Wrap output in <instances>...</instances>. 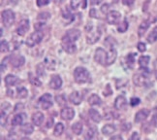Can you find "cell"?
<instances>
[{"instance_id": "6da1fadb", "label": "cell", "mask_w": 157, "mask_h": 140, "mask_svg": "<svg viewBox=\"0 0 157 140\" xmlns=\"http://www.w3.org/2000/svg\"><path fill=\"white\" fill-rule=\"evenodd\" d=\"M74 79L78 84H86L91 80L88 70L82 66H78L74 70Z\"/></svg>"}, {"instance_id": "7a4b0ae2", "label": "cell", "mask_w": 157, "mask_h": 140, "mask_svg": "<svg viewBox=\"0 0 157 140\" xmlns=\"http://www.w3.org/2000/svg\"><path fill=\"white\" fill-rule=\"evenodd\" d=\"M141 70H143V72H139L136 73V74L133 76V82L138 87H143V86H147L148 83V69H143L141 68Z\"/></svg>"}, {"instance_id": "3957f363", "label": "cell", "mask_w": 157, "mask_h": 140, "mask_svg": "<svg viewBox=\"0 0 157 140\" xmlns=\"http://www.w3.org/2000/svg\"><path fill=\"white\" fill-rule=\"evenodd\" d=\"M101 37V31L99 28H94L90 26V29L87 30L86 33V42L87 44H95L96 42H98Z\"/></svg>"}, {"instance_id": "277c9868", "label": "cell", "mask_w": 157, "mask_h": 140, "mask_svg": "<svg viewBox=\"0 0 157 140\" xmlns=\"http://www.w3.org/2000/svg\"><path fill=\"white\" fill-rule=\"evenodd\" d=\"M43 37H44V34L42 31H35L28 36L25 43L28 47H34L36 45H38L40 42L43 40Z\"/></svg>"}, {"instance_id": "5b68a950", "label": "cell", "mask_w": 157, "mask_h": 140, "mask_svg": "<svg viewBox=\"0 0 157 140\" xmlns=\"http://www.w3.org/2000/svg\"><path fill=\"white\" fill-rule=\"evenodd\" d=\"M2 22L5 27H10L15 22V13L12 10H5L2 12Z\"/></svg>"}, {"instance_id": "8992f818", "label": "cell", "mask_w": 157, "mask_h": 140, "mask_svg": "<svg viewBox=\"0 0 157 140\" xmlns=\"http://www.w3.org/2000/svg\"><path fill=\"white\" fill-rule=\"evenodd\" d=\"M107 58H108V53H106V51L104 50V49L98 48L97 50L95 51L94 59H95V62H97V63L106 66V64H107Z\"/></svg>"}, {"instance_id": "52a82bcc", "label": "cell", "mask_w": 157, "mask_h": 140, "mask_svg": "<svg viewBox=\"0 0 157 140\" xmlns=\"http://www.w3.org/2000/svg\"><path fill=\"white\" fill-rule=\"evenodd\" d=\"M40 106L44 109V110H48L49 108L52 106V97L50 94H45L39 98Z\"/></svg>"}, {"instance_id": "ba28073f", "label": "cell", "mask_w": 157, "mask_h": 140, "mask_svg": "<svg viewBox=\"0 0 157 140\" xmlns=\"http://www.w3.org/2000/svg\"><path fill=\"white\" fill-rule=\"evenodd\" d=\"M121 19V14L117 11H111L107 14L106 21L109 24H117Z\"/></svg>"}, {"instance_id": "9c48e42d", "label": "cell", "mask_w": 157, "mask_h": 140, "mask_svg": "<svg viewBox=\"0 0 157 140\" xmlns=\"http://www.w3.org/2000/svg\"><path fill=\"white\" fill-rule=\"evenodd\" d=\"M81 36V31L78 29H69L67 32H66V34L62 37V39H65V40H68L70 42H75L80 38Z\"/></svg>"}, {"instance_id": "30bf717a", "label": "cell", "mask_w": 157, "mask_h": 140, "mask_svg": "<svg viewBox=\"0 0 157 140\" xmlns=\"http://www.w3.org/2000/svg\"><path fill=\"white\" fill-rule=\"evenodd\" d=\"M9 62H10L11 65L13 66V67L19 68V67H21V66H22L23 64H25V57H22V56H15V54H13V56H11L9 58Z\"/></svg>"}, {"instance_id": "8fae6325", "label": "cell", "mask_w": 157, "mask_h": 140, "mask_svg": "<svg viewBox=\"0 0 157 140\" xmlns=\"http://www.w3.org/2000/svg\"><path fill=\"white\" fill-rule=\"evenodd\" d=\"M60 117L65 121H70L75 117V111L71 107H64L60 112Z\"/></svg>"}, {"instance_id": "7c38bea8", "label": "cell", "mask_w": 157, "mask_h": 140, "mask_svg": "<svg viewBox=\"0 0 157 140\" xmlns=\"http://www.w3.org/2000/svg\"><path fill=\"white\" fill-rule=\"evenodd\" d=\"M29 29V21L28 20H22L20 22L19 26L17 27V33L20 36H23L25 35L26 32Z\"/></svg>"}, {"instance_id": "4fadbf2b", "label": "cell", "mask_w": 157, "mask_h": 140, "mask_svg": "<svg viewBox=\"0 0 157 140\" xmlns=\"http://www.w3.org/2000/svg\"><path fill=\"white\" fill-rule=\"evenodd\" d=\"M61 46L63 48V50L68 54H74L77 50V47H76L74 42H70V41L65 40V39H62Z\"/></svg>"}, {"instance_id": "5bb4252c", "label": "cell", "mask_w": 157, "mask_h": 140, "mask_svg": "<svg viewBox=\"0 0 157 140\" xmlns=\"http://www.w3.org/2000/svg\"><path fill=\"white\" fill-rule=\"evenodd\" d=\"M62 86V79L59 75H53L50 81V88L52 90H59Z\"/></svg>"}, {"instance_id": "9a60e30c", "label": "cell", "mask_w": 157, "mask_h": 140, "mask_svg": "<svg viewBox=\"0 0 157 140\" xmlns=\"http://www.w3.org/2000/svg\"><path fill=\"white\" fill-rule=\"evenodd\" d=\"M127 105V100H126L124 95H118L116 100H114V108L117 110H123Z\"/></svg>"}, {"instance_id": "2e32d148", "label": "cell", "mask_w": 157, "mask_h": 140, "mask_svg": "<svg viewBox=\"0 0 157 140\" xmlns=\"http://www.w3.org/2000/svg\"><path fill=\"white\" fill-rule=\"evenodd\" d=\"M149 110L148 109H142L139 112H137L135 116V122L136 123H142V122L146 121L147 118L149 116Z\"/></svg>"}, {"instance_id": "e0dca14e", "label": "cell", "mask_w": 157, "mask_h": 140, "mask_svg": "<svg viewBox=\"0 0 157 140\" xmlns=\"http://www.w3.org/2000/svg\"><path fill=\"white\" fill-rule=\"evenodd\" d=\"M69 100H70V102L73 103V104L78 105L82 101V94L80 92H78V90H75V92H73L70 94Z\"/></svg>"}, {"instance_id": "ac0fdd59", "label": "cell", "mask_w": 157, "mask_h": 140, "mask_svg": "<svg viewBox=\"0 0 157 140\" xmlns=\"http://www.w3.org/2000/svg\"><path fill=\"white\" fill-rule=\"evenodd\" d=\"M117 57V53L116 49H114L113 47L110 48V50H109V52H108V58H107V64H106V66H109V65L113 64L114 62H116Z\"/></svg>"}, {"instance_id": "d6986e66", "label": "cell", "mask_w": 157, "mask_h": 140, "mask_svg": "<svg viewBox=\"0 0 157 140\" xmlns=\"http://www.w3.org/2000/svg\"><path fill=\"white\" fill-rule=\"evenodd\" d=\"M4 81H5L6 86H7V87H12V86H16L17 84H19L20 83V79L17 78V76H15V75L9 74V75H7V76L5 77Z\"/></svg>"}, {"instance_id": "ffe728a7", "label": "cell", "mask_w": 157, "mask_h": 140, "mask_svg": "<svg viewBox=\"0 0 157 140\" xmlns=\"http://www.w3.org/2000/svg\"><path fill=\"white\" fill-rule=\"evenodd\" d=\"M32 123L37 126H40L42 124H43L44 122V114L42 112H36L32 115Z\"/></svg>"}, {"instance_id": "44dd1931", "label": "cell", "mask_w": 157, "mask_h": 140, "mask_svg": "<svg viewBox=\"0 0 157 140\" xmlns=\"http://www.w3.org/2000/svg\"><path fill=\"white\" fill-rule=\"evenodd\" d=\"M44 65L48 69L54 70L56 69V59L53 57H47L44 62Z\"/></svg>"}, {"instance_id": "7402d4cb", "label": "cell", "mask_w": 157, "mask_h": 140, "mask_svg": "<svg viewBox=\"0 0 157 140\" xmlns=\"http://www.w3.org/2000/svg\"><path fill=\"white\" fill-rule=\"evenodd\" d=\"M88 114H89L90 119H91L93 122H95V123H99V122L102 120V117H101L100 113H99L97 110H95V109H93V108L89 109Z\"/></svg>"}, {"instance_id": "603a6c76", "label": "cell", "mask_w": 157, "mask_h": 140, "mask_svg": "<svg viewBox=\"0 0 157 140\" xmlns=\"http://www.w3.org/2000/svg\"><path fill=\"white\" fill-rule=\"evenodd\" d=\"M149 26H150V22L148 20L144 21L140 24V26H139V29H138V34H139V36H143L144 33H146V31L148 29Z\"/></svg>"}, {"instance_id": "cb8c5ba5", "label": "cell", "mask_w": 157, "mask_h": 140, "mask_svg": "<svg viewBox=\"0 0 157 140\" xmlns=\"http://www.w3.org/2000/svg\"><path fill=\"white\" fill-rule=\"evenodd\" d=\"M25 119V114H17L12 120V126H21L23 123V120Z\"/></svg>"}, {"instance_id": "d4e9b609", "label": "cell", "mask_w": 157, "mask_h": 140, "mask_svg": "<svg viewBox=\"0 0 157 140\" xmlns=\"http://www.w3.org/2000/svg\"><path fill=\"white\" fill-rule=\"evenodd\" d=\"M114 131H116V126H114V125L109 124V125H106L102 127V132H103V134L106 136L112 135Z\"/></svg>"}, {"instance_id": "484cf974", "label": "cell", "mask_w": 157, "mask_h": 140, "mask_svg": "<svg viewBox=\"0 0 157 140\" xmlns=\"http://www.w3.org/2000/svg\"><path fill=\"white\" fill-rule=\"evenodd\" d=\"M88 103L91 106H96V105H101V103H102V100L100 97L97 95V94H91L89 96V98H88Z\"/></svg>"}, {"instance_id": "4316f807", "label": "cell", "mask_w": 157, "mask_h": 140, "mask_svg": "<svg viewBox=\"0 0 157 140\" xmlns=\"http://www.w3.org/2000/svg\"><path fill=\"white\" fill-rule=\"evenodd\" d=\"M135 54H128L127 57H126V64H127V66L130 68V69H133L135 66Z\"/></svg>"}, {"instance_id": "83f0119b", "label": "cell", "mask_w": 157, "mask_h": 140, "mask_svg": "<svg viewBox=\"0 0 157 140\" xmlns=\"http://www.w3.org/2000/svg\"><path fill=\"white\" fill-rule=\"evenodd\" d=\"M149 60H150V58L148 56H142L140 58H139V65H140V67L143 69L147 68Z\"/></svg>"}, {"instance_id": "f1b7e54d", "label": "cell", "mask_w": 157, "mask_h": 140, "mask_svg": "<svg viewBox=\"0 0 157 140\" xmlns=\"http://www.w3.org/2000/svg\"><path fill=\"white\" fill-rule=\"evenodd\" d=\"M28 79H29V82L31 85H33V86L35 87H41L42 86V82L39 80V79L34 76L33 73H29L28 74Z\"/></svg>"}, {"instance_id": "f546056e", "label": "cell", "mask_w": 157, "mask_h": 140, "mask_svg": "<svg viewBox=\"0 0 157 140\" xmlns=\"http://www.w3.org/2000/svg\"><path fill=\"white\" fill-rule=\"evenodd\" d=\"M82 129H83L82 124L80 123V122H76V123L72 126V130H73V132L76 135H80L82 132Z\"/></svg>"}, {"instance_id": "4dcf8cb0", "label": "cell", "mask_w": 157, "mask_h": 140, "mask_svg": "<svg viewBox=\"0 0 157 140\" xmlns=\"http://www.w3.org/2000/svg\"><path fill=\"white\" fill-rule=\"evenodd\" d=\"M96 134V129L94 126L92 127H88V130H86V132L84 133V139L86 140H92L94 138Z\"/></svg>"}, {"instance_id": "1f68e13d", "label": "cell", "mask_w": 157, "mask_h": 140, "mask_svg": "<svg viewBox=\"0 0 157 140\" xmlns=\"http://www.w3.org/2000/svg\"><path fill=\"white\" fill-rule=\"evenodd\" d=\"M21 131L25 133V134H31L34 130V127L31 124L29 123H26V124H23L21 127Z\"/></svg>"}, {"instance_id": "d6a6232c", "label": "cell", "mask_w": 157, "mask_h": 140, "mask_svg": "<svg viewBox=\"0 0 157 140\" xmlns=\"http://www.w3.org/2000/svg\"><path fill=\"white\" fill-rule=\"evenodd\" d=\"M61 14H62V16H63L64 19H66V20H68V21H70V22L74 20V16L72 15L71 11H70V9H69L68 7H64V8L62 9V11H61Z\"/></svg>"}, {"instance_id": "836d02e7", "label": "cell", "mask_w": 157, "mask_h": 140, "mask_svg": "<svg viewBox=\"0 0 157 140\" xmlns=\"http://www.w3.org/2000/svg\"><path fill=\"white\" fill-rule=\"evenodd\" d=\"M64 130V126L61 123H57L54 126V130H53V135L54 136H60L62 134V132Z\"/></svg>"}, {"instance_id": "e575fe53", "label": "cell", "mask_w": 157, "mask_h": 140, "mask_svg": "<svg viewBox=\"0 0 157 140\" xmlns=\"http://www.w3.org/2000/svg\"><path fill=\"white\" fill-rule=\"evenodd\" d=\"M157 41V26H155L152 31L149 33V35L147 36V42L150 44L154 43V42Z\"/></svg>"}, {"instance_id": "d590c367", "label": "cell", "mask_w": 157, "mask_h": 140, "mask_svg": "<svg viewBox=\"0 0 157 140\" xmlns=\"http://www.w3.org/2000/svg\"><path fill=\"white\" fill-rule=\"evenodd\" d=\"M17 95L19 98H25L28 95V90L25 88V87H19L17 89Z\"/></svg>"}, {"instance_id": "8d00e7d4", "label": "cell", "mask_w": 157, "mask_h": 140, "mask_svg": "<svg viewBox=\"0 0 157 140\" xmlns=\"http://www.w3.org/2000/svg\"><path fill=\"white\" fill-rule=\"evenodd\" d=\"M128 27H129V23H128V22L126 21V20H124L122 22H120V23L118 24V26H117V31L120 32V33H123V32H125V31H127Z\"/></svg>"}, {"instance_id": "74e56055", "label": "cell", "mask_w": 157, "mask_h": 140, "mask_svg": "<svg viewBox=\"0 0 157 140\" xmlns=\"http://www.w3.org/2000/svg\"><path fill=\"white\" fill-rule=\"evenodd\" d=\"M56 101L57 102V104L59 106H65L67 104V99L65 98V96L63 94H59L56 96Z\"/></svg>"}, {"instance_id": "f35d334b", "label": "cell", "mask_w": 157, "mask_h": 140, "mask_svg": "<svg viewBox=\"0 0 157 140\" xmlns=\"http://www.w3.org/2000/svg\"><path fill=\"white\" fill-rule=\"evenodd\" d=\"M51 18V14L48 13V12H42L38 15V21L41 22H46L47 20H49Z\"/></svg>"}, {"instance_id": "ab89813d", "label": "cell", "mask_w": 157, "mask_h": 140, "mask_svg": "<svg viewBox=\"0 0 157 140\" xmlns=\"http://www.w3.org/2000/svg\"><path fill=\"white\" fill-rule=\"evenodd\" d=\"M9 44L6 40H1V48H0V51L1 53H7L9 51Z\"/></svg>"}, {"instance_id": "60d3db41", "label": "cell", "mask_w": 157, "mask_h": 140, "mask_svg": "<svg viewBox=\"0 0 157 140\" xmlns=\"http://www.w3.org/2000/svg\"><path fill=\"white\" fill-rule=\"evenodd\" d=\"M46 26V23L45 22H35L34 24V27L36 29V31H41L42 29H43V27Z\"/></svg>"}, {"instance_id": "b9f144b4", "label": "cell", "mask_w": 157, "mask_h": 140, "mask_svg": "<svg viewBox=\"0 0 157 140\" xmlns=\"http://www.w3.org/2000/svg\"><path fill=\"white\" fill-rule=\"evenodd\" d=\"M81 2H82V0H71V3H70L71 8L73 10H76L78 7V5L81 4Z\"/></svg>"}, {"instance_id": "7bdbcfd3", "label": "cell", "mask_w": 157, "mask_h": 140, "mask_svg": "<svg viewBox=\"0 0 157 140\" xmlns=\"http://www.w3.org/2000/svg\"><path fill=\"white\" fill-rule=\"evenodd\" d=\"M44 70V64H38L37 65V73H38V75L39 76H45V71Z\"/></svg>"}, {"instance_id": "ee69618b", "label": "cell", "mask_w": 157, "mask_h": 140, "mask_svg": "<svg viewBox=\"0 0 157 140\" xmlns=\"http://www.w3.org/2000/svg\"><path fill=\"white\" fill-rule=\"evenodd\" d=\"M140 102H141L140 98H138V97H132L130 100V105L134 107V106H137L140 104Z\"/></svg>"}, {"instance_id": "f6af8a7d", "label": "cell", "mask_w": 157, "mask_h": 140, "mask_svg": "<svg viewBox=\"0 0 157 140\" xmlns=\"http://www.w3.org/2000/svg\"><path fill=\"white\" fill-rule=\"evenodd\" d=\"M137 48H138V50L140 51V52H142V53L146 52V50H147L146 44H144V43H142V42H140V43H138Z\"/></svg>"}, {"instance_id": "bcb514c9", "label": "cell", "mask_w": 157, "mask_h": 140, "mask_svg": "<svg viewBox=\"0 0 157 140\" xmlns=\"http://www.w3.org/2000/svg\"><path fill=\"white\" fill-rule=\"evenodd\" d=\"M52 0H37V6L38 7H42V6L48 5Z\"/></svg>"}, {"instance_id": "7dc6e473", "label": "cell", "mask_w": 157, "mask_h": 140, "mask_svg": "<svg viewBox=\"0 0 157 140\" xmlns=\"http://www.w3.org/2000/svg\"><path fill=\"white\" fill-rule=\"evenodd\" d=\"M140 138H141V136H140V134H139V132L135 131V132L132 133L128 140H140Z\"/></svg>"}, {"instance_id": "c3c4849f", "label": "cell", "mask_w": 157, "mask_h": 140, "mask_svg": "<svg viewBox=\"0 0 157 140\" xmlns=\"http://www.w3.org/2000/svg\"><path fill=\"white\" fill-rule=\"evenodd\" d=\"M108 11H109V4H104L101 7V12L103 14H106V13H108Z\"/></svg>"}, {"instance_id": "681fc988", "label": "cell", "mask_w": 157, "mask_h": 140, "mask_svg": "<svg viewBox=\"0 0 157 140\" xmlns=\"http://www.w3.org/2000/svg\"><path fill=\"white\" fill-rule=\"evenodd\" d=\"M89 16L91 17V18H95V19H98V16H97V14H96V10L95 9H91L90 10V12H89Z\"/></svg>"}, {"instance_id": "f907efd6", "label": "cell", "mask_w": 157, "mask_h": 140, "mask_svg": "<svg viewBox=\"0 0 157 140\" xmlns=\"http://www.w3.org/2000/svg\"><path fill=\"white\" fill-rule=\"evenodd\" d=\"M122 2L126 6H132L133 4H134L135 0H122Z\"/></svg>"}, {"instance_id": "816d5d0a", "label": "cell", "mask_w": 157, "mask_h": 140, "mask_svg": "<svg viewBox=\"0 0 157 140\" xmlns=\"http://www.w3.org/2000/svg\"><path fill=\"white\" fill-rule=\"evenodd\" d=\"M21 109H23V104H21V103H17V104L14 108V111L15 112H17L19 110H21Z\"/></svg>"}, {"instance_id": "f5cc1de1", "label": "cell", "mask_w": 157, "mask_h": 140, "mask_svg": "<svg viewBox=\"0 0 157 140\" xmlns=\"http://www.w3.org/2000/svg\"><path fill=\"white\" fill-rule=\"evenodd\" d=\"M122 127H123V130L125 131H127V130H129L131 129L132 126H131V124H124V125H122Z\"/></svg>"}, {"instance_id": "db71d44e", "label": "cell", "mask_w": 157, "mask_h": 140, "mask_svg": "<svg viewBox=\"0 0 157 140\" xmlns=\"http://www.w3.org/2000/svg\"><path fill=\"white\" fill-rule=\"evenodd\" d=\"M151 123L153 124V126H154L155 127H157V114H156V115H154V116H153Z\"/></svg>"}, {"instance_id": "11a10c76", "label": "cell", "mask_w": 157, "mask_h": 140, "mask_svg": "<svg viewBox=\"0 0 157 140\" xmlns=\"http://www.w3.org/2000/svg\"><path fill=\"white\" fill-rule=\"evenodd\" d=\"M102 2V0H90V4L91 5H98Z\"/></svg>"}, {"instance_id": "9f6ffc18", "label": "cell", "mask_w": 157, "mask_h": 140, "mask_svg": "<svg viewBox=\"0 0 157 140\" xmlns=\"http://www.w3.org/2000/svg\"><path fill=\"white\" fill-rule=\"evenodd\" d=\"M52 124H53V119L52 118H50L49 119V122H48V124H47V127H52Z\"/></svg>"}, {"instance_id": "6f0895ef", "label": "cell", "mask_w": 157, "mask_h": 140, "mask_svg": "<svg viewBox=\"0 0 157 140\" xmlns=\"http://www.w3.org/2000/svg\"><path fill=\"white\" fill-rule=\"evenodd\" d=\"M110 140H123V139H122L121 135H114V136H113Z\"/></svg>"}, {"instance_id": "680465c9", "label": "cell", "mask_w": 157, "mask_h": 140, "mask_svg": "<svg viewBox=\"0 0 157 140\" xmlns=\"http://www.w3.org/2000/svg\"><path fill=\"white\" fill-rule=\"evenodd\" d=\"M87 5V0H82V8L86 9Z\"/></svg>"}, {"instance_id": "91938a15", "label": "cell", "mask_w": 157, "mask_h": 140, "mask_svg": "<svg viewBox=\"0 0 157 140\" xmlns=\"http://www.w3.org/2000/svg\"><path fill=\"white\" fill-rule=\"evenodd\" d=\"M7 94L10 97H14V92H13V90H7Z\"/></svg>"}, {"instance_id": "94428289", "label": "cell", "mask_w": 157, "mask_h": 140, "mask_svg": "<svg viewBox=\"0 0 157 140\" xmlns=\"http://www.w3.org/2000/svg\"><path fill=\"white\" fill-rule=\"evenodd\" d=\"M8 2L12 5H16V4H17V2H19V0H8Z\"/></svg>"}, {"instance_id": "6125c7cd", "label": "cell", "mask_w": 157, "mask_h": 140, "mask_svg": "<svg viewBox=\"0 0 157 140\" xmlns=\"http://www.w3.org/2000/svg\"><path fill=\"white\" fill-rule=\"evenodd\" d=\"M64 1H65V0H53V2H54V3H56V4H59V5H60V4H62Z\"/></svg>"}, {"instance_id": "be15d7a7", "label": "cell", "mask_w": 157, "mask_h": 140, "mask_svg": "<svg viewBox=\"0 0 157 140\" xmlns=\"http://www.w3.org/2000/svg\"><path fill=\"white\" fill-rule=\"evenodd\" d=\"M21 140H31V139H29V138H27V137H23V138H21Z\"/></svg>"}, {"instance_id": "e7e4bbea", "label": "cell", "mask_w": 157, "mask_h": 140, "mask_svg": "<svg viewBox=\"0 0 157 140\" xmlns=\"http://www.w3.org/2000/svg\"><path fill=\"white\" fill-rule=\"evenodd\" d=\"M118 1H119V0H113V3H117Z\"/></svg>"}, {"instance_id": "03108f58", "label": "cell", "mask_w": 157, "mask_h": 140, "mask_svg": "<svg viewBox=\"0 0 157 140\" xmlns=\"http://www.w3.org/2000/svg\"><path fill=\"white\" fill-rule=\"evenodd\" d=\"M155 78H156V80H157V70L155 71Z\"/></svg>"}, {"instance_id": "003e7915", "label": "cell", "mask_w": 157, "mask_h": 140, "mask_svg": "<svg viewBox=\"0 0 157 140\" xmlns=\"http://www.w3.org/2000/svg\"><path fill=\"white\" fill-rule=\"evenodd\" d=\"M44 140H50V139H48V138H46V139H44Z\"/></svg>"}]
</instances>
